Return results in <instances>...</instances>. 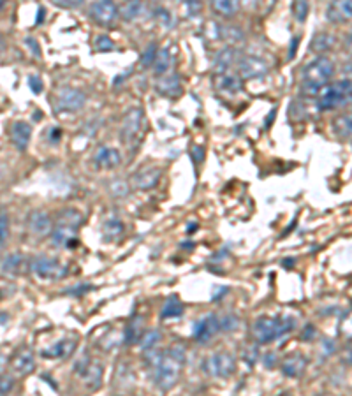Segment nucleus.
<instances>
[{"instance_id":"1","label":"nucleus","mask_w":352,"mask_h":396,"mask_svg":"<svg viewBox=\"0 0 352 396\" xmlns=\"http://www.w3.org/2000/svg\"><path fill=\"white\" fill-rule=\"evenodd\" d=\"M185 365V349L171 345L154 363V383L161 391H171L180 380Z\"/></svg>"},{"instance_id":"2","label":"nucleus","mask_w":352,"mask_h":396,"mask_svg":"<svg viewBox=\"0 0 352 396\" xmlns=\"http://www.w3.org/2000/svg\"><path fill=\"white\" fill-rule=\"evenodd\" d=\"M294 326H296V323H294L293 317H259L252 326V338L255 340V344L268 345L289 335L294 330Z\"/></svg>"},{"instance_id":"3","label":"nucleus","mask_w":352,"mask_h":396,"mask_svg":"<svg viewBox=\"0 0 352 396\" xmlns=\"http://www.w3.org/2000/svg\"><path fill=\"white\" fill-rule=\"evenodd\" d=\"M83 213L76 208H66L53 224L51 240L56 247H74L78 244V229L83 224Z\"/></svg>"},{"instance_id":"4","label":"nucleus","mask_w":352,"mask_h":396,"mask_svg":"<svg viewBox=\"0 0 352 396\" xmlns=\"http://www.w3.org/2000/svg\"><path fill=\"white\" fill-rule=\"evenodd\" d=\"M335 74V64L328 56H317L303 69V94L315 97Z\"/></svg>"},{"instance_id":"5","label":"nucleus","mask_w":352,"mask_h":396,"mask_svg":"<svg viewBox=\"0 0 352 396\" xmlns=\"http://www.w3.org/2000/svg\"><path fill=\"white\" fill-rule=\"evenodd\" d=\"M315 106L319 112H332L352 102V81L340 80L322 87L315 95Z\"/></svg>"},{"instance_id":"6","label":"nucleus","mask_w":352,"mask_h":396,"mask_svg":"<svg viewBox=\"0 0 352 396\" xmlns=\"http://www.w3.org/2000/svg\"><path fill=\"white\" fill-rule=\"evenodd\" d=\"M145 131H147V119H145V112L141 108H131L129 112L123 115L122 126H120V138H122L123 145L133 148L134 145L141 141Z\"/></svg>"},{"instance_id":"7","label":"nucleus","mask_w":352,"mask_h":396,"mask_svg":"<svg viewBox=\"0 0 352 396\" xmlns=\"http://www.w3.org/2000/svg\"><path fill=\"white\" fill-rule=\"evenodd\" d=\"M201 370L213 379H227L236 372V359L231 352H213L202 359Z\"/></svg>"},{"instance_id":"8","label":"nucleus","mask_w":352,"mask_h":396,"mask_svg":"<svg viewBox=\"0 0 352 396\" xmlns=\"http://www.w3.org/2000/svg\"><path fill=\"white\" fill-rule=\"evenodd\" d=\"M30 270L42 280H62L69 275L66 264L48 256H35L34 259H30Z\"/></svg>"},{"instance_id":"9","label":"nucleus","mask_w":352,"mask_h":396,"mask_svg":"<svg viewBox=\"0 0 352 396\" xmlns=\"http://www.w3.org/2000/svg\"><path fill=\"white\" fill-rule=\"evenodd\" d=\"M87 102V94L80 88L62 87L55 95V109L60 113H76Z\"/></svg>"},{"instance_id":"10","label":"nucleus","mask_w":352,"mask_h":396,"mask_svg":"<svg viewBox=\"0 0 352 396\" xmlns=\"http://www.w3.org/2000/svg\"><path fill=\"white\" fill-rule=\"evenodd\" d=\"M269 73V66L265 59L255 55L241 56L238 62V74L241 80H259Z\"/></svg>"},{"instance_id":"11","label":"nucleus","mask_w":352,"mask_h":396,"mask_svg":"<svg viewBox=\"0 0 352 396\" xmlns=\"http://www.w3.org/2000/svg\"><path fill=\"white\" fill-rule=\"evenodd\" d=\"M220 331V317H217L215 313H210V316L202 317L198 323L194 324V330H192V337L199 344H208L213 337Z\"/></svg>"},{"instance_id":"12","label":"nucleus","mask_w":352,"mask_h":396,"mask_svg":"<svg viewBox=\"0 0 352 396\" xmlns=\"http://www.w3.org/2000/svg\"><path fill=\"white\" fill-rule=\"evenodd\" d=\"M213 85L219 92L224 94L236 95L243 90V80L236 71H222V73H213Z\"/></svg>"},{"instance_id":"13","label":"nucleus","mask_w":352,"mask_h":396,"mask_svg":"<svg viewBox=\"0 0 352 396\" xmlns=\"http://www.w3.org/2000/svg\"><path fill=\"white\" fill-rule=\"evenodd\" d=\"M90 18L101 27H109L119 18V6L108 0H101V2H94L90 6Z\"/></svg>"},{"instance_id":"14","label":"nucleus","mask_w":352,"mask_h":396,"mask_svg":"<svg viewBox=\"0 0 352 396\" xmlns=\"http://www.w3.org/2000/svg\"><path fill=\"white\" fill-rule=\"evenodd\" d=\"M9 365L16 376H21V377L30 376V373L35 370L34 352H32L28 347L18 349V351L13 354V358H11Z\"/></svg>"},{"instance_id":"15","label":"nucleus","mask_w":352,"mask_h":396,"mask_svg":"<svg viewBox=\"0 0 352 396\" xmlns=\"http://www.w3.org/2000/svg\"><path fill=\"white\" fill-rule=\"evenodd\" d=\"M122 164V153L113 146H99L94 153V166L97 169H115Z\"/></svg>"},{"instance_id":"16","label":"nucleus","mask_w":352,"mask_h":396,"mask_svg":"<svg viewBox=\"0 0 352 396\" xmlns=\"http://www.w3.org/2000/svg\"><path fill=\"white\" fill-rule=\"evenodd\" d=\"M27 227L35 236H46V234H51L53 220L51 217L46 212H42V210H34V212L28 213Z\"/></svg>"},{"instance_id":"17","label":"nucleus","mask_w":352,"mask_h":396,"mask_svg":"<svg viewBox=\"0 0 352 396\" xmlns=\"http://www.w3.org/2000/svg\"><path fill=\"white\" fill-rule=\"evenodd\" d=\"M76 347H78L76 338L73 337L60 338V340H56L51 347L42 349L41 356L42 358H49V359H67L71 354H74Z\"/></svg>"},{"instance_id":"18","label":"nucleus","mask_w":352,"mask_h":396,"mask_svg":"<svg viewBox=\"0 0 352 396\" xmlns=\"http://www.w3.org/2000/svg\"><path fill=\"white\" fill-rule=\"evenodd\" d=\"M78 373H80L81 377H83L85 384H87L88 390L95 391L99 390V386H101V380H102V366L101 363L97 361H81L76 365Z\"/></svg>"},{"instance_id":"19","label":"nucleus","mask_w":352,"mask_h":396,"mask_svg":"<svg viewBox=\"0 0 352 396\" xmlns=\"http://www.w3.org/2000/svg\"><path fill=\"white\" fill-rule=\"evenodd\" d=\"M162 176L161 167H143V169L138 171L133 176V185L138 191H152V188L157 187L159 180Z\"/></svg>"},{"instance_id":"20","label":"nucleus","mask_w":352,"mask_h":396,"mask_svg":"<svg viewBox=\"0 0 352 396\" xmlns=\"http://www.w3.org/2000/svg\"><path fill=\"white\" fill-rule=\"evenodd\" d=\"M155 90L162 95V97L175 99L180 97L183 87H181V78L176 73H168L164 76H159L157 83H155Z\"/></svg>"},{"instance_id":"21","label":"nucleus","mask_w":352,"mask_h":396,"mask_svg":"<svg viewBox=\"0 0 352 396\" xmlns=\"http://www.w3.org/2000/svg\"><path fill=\"white\" fill-rule=\"evenodd\" d=\"M308 359L305 358L303 354L300 352H293V354L286 356L280 363V370L286 377H291V379H296V377L303 376V372L307 370Z\"/></svg>"},{"instance_id":"22","label":"nucleus","mask_w":352,"mask_h":396,"mask_svg":"<svg viewBox=\"0 0 352 396\" xmlns=\"http://www.w3.org/2000/svg\"><path fill=\"white\" fill-rule=\"evenodd\" d=\"M326 16L332 23H346L352 20V0H340L329 4L326 9Z\"/></svg>"},{"instance_id":"23","label":"nucleus","mask_w":352,"mask_h":396,"mask_svg":"<svg viewBox=\"0 0 352 396\" xmlns=\"http://www.w3.org/2000/svg\"><path fill=\"white\" fill-rule=\"evenodd\" d=\"M30 138H32V127L28 126L27 122H23V120H18V122L13 124V127H11V141H13V145L16 146L18 150H27L28 143H30Z\"/></svg>"},{"instance_id":"24","label":"nucleus","mask_w":352,"mask_h":396,"mask_svg":"<svg viewBox=\"0 0 352 396\" xmlns=\"http://www.w3.org/2000/svg\"><path fill=\"white\" fill-rule=\"evenodd\" d=\"M240 53L234 48H226L215 56V64H213V73H222V71H233V66L240 62Z\"/></svg>"},{"instance_id":"25","label":"nucleus","mask_w":352,"mask_h":396,"mask_svg":"<svg viewBox=\"0 0 352 396\" xmlns=\"http://www.w3.org/2000/svg\"><path fill=\"white\" fill-rule=\"evenodd\" d=\"M25 268L30 270V261H25L23 254H11L2 261V270L11 275H20Z\"/></svg>"},{"instance_id":"26","label":"nucleus","mask_w":352,"mask_h":396,"mask_svg":"<svg viewBox=\"0 0 352 396\" xmlns=\"http://www.w3.org/2000/svg\"><path fill=\"white\" fill-rule=\"evenodd\" d=\"M123 231H126V227H123L122 220L116 219V217H111V219L106 220L104 226H102V236L108 241H116L122 236Z\"/></svg>"},{"instance_id":"27","label":"nucleus","mask_w":352,"mask_h":396,"mask_svg":"<svg viewBox=\"0 0 352 396\" xmlns=\"http://www.w3.org/2000/svg\"><path fill=\"white\" fill-rule=\"evenodd\" d=\"M212 11L217 16L233 18L240 11V2H234V0H215V2H212Z\"/></svg>"},{"instance_id":"28","label":"nucleus","mask_w":352,"mask_h":396,"mask_svg":"<svg viewBox=\"0 0 352 396\" xmlns=\"http://www.w3.org/2000/svg\"><path fill=\"white\" fill-rule=\"evenodd\" d=\"M333 131L340 138L352 139V113H344V115L336 116L333 122Z\"/></svg>"},{"instance_id":"29","label":"nucleus","mask_w":352,"mask_h":396,"mask_svg":"<svg viewBox=\"0 0 352 396\" xmlns=\"http://www.w3.org/2000/svg\"><path fill=\"white\" fill-rule=\"evenodd\" d=\"M336 42V39L333 37L328 32H321V34L314 35V39L310 41V49L314 53H324L328 49L333 48V44Z\"/></svg>"},{"instance_id":"30","label":"nucleus","mask_w":352,"mask_h":396,"mask_svg":"<svg viewBox=\"0 0 352 396\" xmlns=\"http://www.w3.org/2000/svg\"><path fill=\"white\" fill-rule=\"evenodd\" d=\"M181 316H183V303H181L176 296H171V298L166 299L161 312L162 319H173V317H181Z\"/></svg>"},{"instance_id":"31","label":"nucleus","mask_w":352,"mask_h":396,"mask_svg":"<svg viewBox=\"0 0 352 396\" xmlns=\"http://www.w3.org/2000/svg\"><path fill=\"white\" fill-rule=\"evenodd\" d=\"M143 13V4L141 2H122L119 6V16H122L126 21L136 20Z\"/></svg>"},{"instance_id":"32","label":"nucleus","mask_w":352,"mask_h":396,"mask_svg":"<svg viewBox=\"0 0 352 396\" xmlns=\"http://www.w3.org/2000/svg\"><path fill=\"white\" fill-rule=\"evenodd\" d=\"M171 66H173L171 53H169L168 49H162V52H159L157 59H155V62H154L155 74H157V76H164V74L169 73Z\"/></svg>"},{"instance_id":"33","label":"nucleus","mask_w":352,"mask_h":396,"mask_svg":"<svg viewBox=\"0 0 352 396\" xmlns=\"http://www.w3.org/2000/svg\"><path fill=\"white\" fill-rule=\"evenodd\" d=\"M159 340H161V333H159L157 330H150L147 331V333H143V337L140 338V347L143 349V351L150 352L152 349L159 344Z\"/></svg>"},{"instance_id":"34","label":"nucleus","mask_w":352,"mask_h":396,"mask_svg":"<svg viewBox=\"0 0 352 396\" xmlns=\"http://www.w3.org/2000/svg\"><path fill=\"white\" fill-rule=\"evenodd\" d=\"M141 337H143V333H141V319H136L126 328V337L123 338H126L127 344H134V342H140Z\"/></svg>"},{"instance_id":"35","label":"nucleus","mask_w":352,"mask_h":396,"mask_svg":"<svg viewBox=\"0 0 352 396\" xmlns=\"http://www.w3.org/2000/svg\"><path fill=\"white\" fill-rule=\"evenodd\" d=\"M108 188H109V192L115 196V198H126V196L129 194V185H127L123 180L109 181Z\"/></svg>"},{"instance_id":"36","label":"nucleus","mask_w":352,"mask_h":396,"mask_svg":"<svg viewBox=\"0 0 352 396\" xmlns=\"http://www.w3.org/2000/svg\"><path fill=\"white\" fill-rule=\"evenodd\" d=\"M157 55H159L157 44H155V42H152V44L148 46L147 49H145L143 56H141V66H143V67L154 66V62H155V59H157Z\"/></svg>"},{"instance_id":"37","label":"nucleus","mask_w":352,"mask_h":396,"mask_svg":"<svg viewBox=\"0 0 352 396\" xmlns=\"http://www.w3.org/2000/svg\"><path fill=\"white\" fill-rule=\"evenodd\" d=\"M340 335H342L346 340H352V310L347 312L346 316L340 320Z\"/></svg>"},{"instance_id":"38","label":"nucleus","mask_w":352,"mask_h":396,"mask_svg":"<svg viewBox=\"0 0 352 396\" xmlns=\"http://www.w3.org/2000/svg\"><path fill=\"white\" fill-rule=\"evenodd\" d=\"M9 217H7V213L0 212V247H4L6 241L9 240Z\"/></svg>"},{"instance_id":"39","label":"nucleus","mask_w":352,"mask_h":396,"mask_svg":"<svg viewBox=\"0 0 352 396\" xmlns=\"http://www.w3.org/2000/svg\"><path fill=\"white\" fill-rule=\"evenodd\" d=\"M14 390V377L9 373H0V396H7Z\"/></svg>"},{"instance_id":"40","label":"nucleus","mask_w":352,"mask_h":396,"mask_svg":"<svg viewBox=\"0 0 352 396\" xmlns=\"http://www.w3.org/2000/svg\"><path fill=\"white\" fill-rule=\"evenodd\" d=\"M95 49H97V52H113V49H115V42L109 37H106V35H99V37L95 39Z\"/></svg>"},{"instance_id":"41","label":"nucleus","mask_w":352,"mask_h":396,"mask_svg":"<svg viewBox=\"0 0 352 396\" xmlns=\"http://www.w3.org/2000/svg\"><path fill=\"white\" fill-rule=\"evenodd\" d=\"M238 324H240L238 317H234V316L220 317V331H233V330H236Z\"/></svg>"},{"instance_id":"42","label":"nucleus","mask_w":352,"mask_h":396,"mask_svg":"<svg viewBox=\"0 0 352 396\" xmlns=\"http://www.w3.org/2000/svg\"><path fill=\"white\" fill-rule=\"evenodd\" d=\"M293 14L296 16L298 21L307 20L308 14V4L307 2H294L293 4Z\"/></svg>"},{"instance_id":"43","label":"nucleus","mask_w":352,"mask_h":396,"mask_svg":"<svg viewBox=\"0 0 352 396\" xmlns=\"http://www.w3.org/2000/svg\"><path fill=\"white\" fill-rule=\"evenodd\" d=\"M222 37L226 39V41H229V42H234V41H238V39H241L243 37V34H241V30L240 28H236V27H227V28H224L222 32Z\"/></svg>"},{"instance_id":"44","label":"nucleus","mask_w":352,"mask_h":396,"mask_svg":"<svg viewBox=\"0 0 352 396\" xmlns=\"http://www.w3.org/2000/svg\"><path fill=\"white\" fill-rule=\"evenodd\" d=\"M342 361L346 365H352V340H349L344 347V354H342Z\"/></svg>"},{"instance_id":"45","label":"nucleus","mask_w":352,"mask_h":396,"mask_svg":"<svg viewBox=\"0 0 352 396\" xmlns=\"http://www.w3.org/2000/svg\"><path fill=\"white\" fill-rule=\"evenodd\" d=\"M28 83H30L32 92H35V94H41V90H42V81H41V78L30 76V78H28Z\"/></svg>"},{"instance_id":"46","label":"nucleus","mask_w":352,"mask_h":396,"mask_svg":"<svg viewBox=\"0 0 352 396\" xmlns=\"http://www.w3.org/2000/svg\"><path fill=\"white\" fill-rule=\"evenodd\" d=\"M56 6H62V7H80L81 2H74V0H69V2H60V0H55Z\"/></svg>"},{"instance_id":"47","label":"nucleus","mask_w":352,"mask_h":396,"mask_svg":"<svg viewBox=\"0 0 352 396\" xmlns=\"http://www.w3.org/2000/svg\"><path fill=\"white\" fill-rule=\"evenodd\" d=\"M298 42H300V37H294L293 39V46H291V53H289V59H293L294 53H296L298 49Z\"/></svg>"},{"instance_id":"48","label":"nucleus","mask_w":352,"mask_h":396,"mask_svg":"<svg viewBox=\"0 0 352 396\" xmlns=\"http://www.w3.org/2000/svg\"><path fill=\"white\" fill-rule=\"evenodd\" d=\"M4 366H6V358H4V354L0 352V372L4 370Z\"/></svg>"},{"instance_id":"49","label":"nucleus","mask_w":352,"mask_h":396,"mask_svg":"<svg viewBox=\"0 0 352 396\" xmlns=\"http://www.w3.org/2000/svg\"><path fill=\"white\" fill-rule=\"evenodd\" d=\"M277 396H293V395H291L289 391H282V393H279Z\"/></svg>"},{"instance_id":"50","label":"nucleus","mask_w":352,"mask_h":396,"mask_svg":"<svg viewBox=\"0 0 352 396\" xmlns=\"http://www.w3.org/2000/svg\"><path fill=\"white\" fill-rule=\"evenodd\" d=\"M2 7H4V2H2V0H0V9H2Z\"/></svg>"},{"instance_id":"51","label":"nucleus","mask_w":352,"mask_h":396,"mask_svg":"<svg viewBox=\"0 0 352 396\" xmlns=\"http://www.w3.org/2000/svg\"><path fill=\"white\" fill-rule=\"evenodd\" d=\"M0 48H2V37H0Z\"/></svg>"},{"instance_id":"52","label":"nucleus","mask_w":352,"mask_h":396,"mask_svg":"<svg viewBox=\"0 0 352 396\" xmlns=\"http://www.w3.org/2000/svg\"><path fill=\"white\" fill-rule=\"evenodd\" d=\"M315 396H328V395H315Z\"/></svg>"}]
</instances>
